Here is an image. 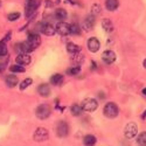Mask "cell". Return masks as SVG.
<instances>
[{
	"label": "cell",
	"mask_w": 146,
	"mask_h": 146,
	"mask_svg": "<svg viewBox=\"0 0 146 146\" xmlns=\"http://www.w3.org/2000/svg\"><path fill=\"white\" fill-rule=\"evenodd\" d=\"M91 12H92V15H97L101 13V5L100 4H94L91 7Z\"/></svg>",
	"instance_id": "cell-32"
},
{
	"label": "cell",
	"mask_w": 146,
	"mask_h": 146,
	"mask_svg": "<svg viewBox=\"0 0 146 146\" xmlns=\"http://www.w3.org/2000/svg\"><path fill=\"white\" fill-rule=\"evenodd\" d=\"M7 18H8L9 21H15L17 19L20 18V13H18V12H14V13H9Z\"/></svg>",
	"instance_id": "cell-33"
},
{
	"label": "cell",
	"mask_w": 146,
	"mask_h": 146,
	"mask_svg": "<svg viewBox=\"0 0 146 146\" xmlns=\"http://www.w3.org/2000/svg\"><path fill=\"white\" fill-rule=\"evenodd\" d=\"M94 25H95V17L94 15H89V17H87L86 19H84V21L82 23V28L86 32H90L92 29Z\"/></svg>",
	"instance_id": "cell-12"
},
{
	"label": "cell",
	"mask_w": 146,
	"mask_h": 146,
	"mask_svg": "<svg viewBox=\"0 0 146 146\" xmlns=\"http://www.w3.org/2000/svg\"><path fill=\"white\" fill-rule=\"evenodd\" d=\"M67 50H68L70 54H75V53L81 52V48H80L77 44H75V43L69 42V43L67 44Z\"/></svg>",
	"instance_id": "cell-23"
},
{
	"label": "cell",
	"mask_w": 146,
	"mask_h": 146,
	"mask_svg": "<svg viewBox=\"0 0 146 146\" xmlns=\"http://www.w3.org/2000/svg\"><path fill=\"white\" fill-rule=\"evenodd\" d=\"M56 133H57V136L61 137V138H64L68 136V133H69V126L68 124L66 123V121H60V123L57 124L56 126Z\"/></svg>",
	"instance_id": "cell-8"
},
{
	"label": "cell",
	"mask_w": 146,
	"mask_h": 146,
	"mask_svg": "<svg viewBox=\"0 0 146 146\" xmlns=\"http://www.w3.org/2000/svg\"><path fill=\"white\" fill-rule=\"evenodd\" d=\"M35 113H36V117H38L39 119H46V118H48L50 116L52 109L48 104H41V105L38 106Z\"/></svg>",
	"instance_id": "cell-3"
},
{
	"label": "cell",
	"mask_w": 146,
	"mask_h": 146,
	"mask_svg": "<svg viewBox=\"0 0 146 146\" xmlns=\"http://www.w3.org/2000/svg\"><path fill=\"white\" fill-rule=\"evenodd\" d=\"M103 112L108 118H115L118 116L119 110H118V106L115 103H108L103 109Z\"/></svg>",
	"instance_id": "cell-4"
},
{
	"label": "cell",
	"mask_w": 146,
	"mask_h": 146,
	"mask_svg": "<svg viewBox=\"0 0 146 146\" xmlns=\"http://www.w3.org/2000/svg\"><path fill=\"white\" fill-rule=\"evenodd\" d=\"M9 70L12 72H25V68L22 66H19V64H15V66H12L9 68Z\"/></svg>",
	"instance_id": "cell-31"
},
{
	"label": "cell",
	"mask_w": 146,
	"mask_h": 146,
	"mask_svg": "<svg viewBox=\"0 0 146 146\" xmlns=\"http://www.w3.org/2000/svg\"><path fill=\"white\" fill-rule=\"evenodd\" d=\"M70 34H72V35H80L81 34V29H80L78 25L74 23V25L70 26Z\"/></svg>",
	"instance_id": "cell-30"
},
{
	"label": "cell",
	"mask_w": 146,
	"mask_h": 146,
	"mask_svg": "<svg viewBox=\"0 0 146 146\" xmlns=\"http://www.w3.org/2000/svg\"><path fill=\"white\" fill-rule=\"evenodd\" d=\"M100 47H101V43H100V41L97 40L96 38H90V39L88 40V49H89L91 53L98 52Z\"/></svg>",
	"instance_id": "cell-13"
},
{
	"label": "cell",
	"mask_w": 146,
	"mask_h": 146,
	"mask_svg": "<svg viewBox=\"0 0 146 146\" xmlns=\"http://www.w3.org/2000/svg\"><path fill=\"white\" fill-rule=\"evenodd\" d=\"M145 118H146V112H145V113L143 115V119H145Z\"/></svg>",
	"instance_id": "cell-36"
},
{
	"label": "cell",
	"mask_w": 146,
	"mask_h": 146,
	"mask_svg": "<svg viewBox=\"0 0 146 146\" xmlns=\"http://www.w3.org/2000/svg\"><path fill=\"white\" fill-rule=\"evenodd\" d=\"M62 82H63V76L61 74H55L54 76L50 77V83L54 84V86H60Z\"/></svg>",
	"instance_id": "cell-22"
},
{
	"label": "cell",
	"mask_w": 146,
	"mask_h": 146,
	"mask_svg": "<svg viewBox=\"0 0 146 146\" xmlns=\"http://www.w3.org/2000/svg\"><path fill=\"white\" fill-rule=\"evenodd\" d=\"M41 32H42L44 35H47V36H53V35L56 33L55 27H54L53 25H50V23H44V25H42Z\"/></svg>",
	"instance_id": "cell-14"
},
{
	"label": "cell",
	"mask_w": 146,
	"mask_h": 146,
	"mask_svg": "<svg viewBox=\"0 0 146 146\" xmlns=\"http://www.w3.org/2000/svg\"><path fill=\"white\" fill-rule=\"evenodd\" d=\"M0 6H1V3H0Z\"/></svg>",
	"instance_id": "cell-37"
},
{
	"label": "cell",
	"mask_w": 146,
	"mask_h": 146,
	"mask_svg": "<svg viewBox=\"0 0 146 146\" xmlns=\"http://www.w3.org/2000/svg\"><path fill=\"white\" fill-rule=\"evenodd\" d=\"M55 18H56L57 20H60V21H63V20L67 18V12H66V9H63V8H57V9L55 11Z\"/></svg>",
	"instance_id": "cell-20"
},
{
	"label": "cell",
	"mask_w": 146,
	"mask_h": 146,
	"mask_svg": "<svg viewBox=\"0 0 146 146\" xmlns=\"http://www.w3.org/2000/svg\"><path fill=\"white\" fill-rule=\"evenodd\" d=\"M32 83H33V80H32V78H26V80H23V81L20 83V89H21V90H25L27 87L31 86Z\"/></svg>",
	"instance_id": "cell-28"
},
{
	"label": "cell",
	"mask_w": 146,
	"mask_h": 146,
	"mask_svg": "<svg viewBox=\"0 0 146 146\" xmlns=\"http://www.w3.org/2000/svg\"><path fill=\"white\" fill-rule=\"evenodd\" d=\"M8 61H9V55H5V56L0 55V71H3L7 67Z\"/></svg>",
	"instance_id": "cell-24"
},
{
	"label": "cell",
	"mask_w": 146,
	"mask_h": 146,
	"mask_svg": "<svg viewBox=\"0 0 146 146\" xmlns=\"http://www.w3.org/2000/svg\"><path fill=\"white\" fill-rule=\"evenodd\" d=\"M119 3H118V0H106L105 1V7L108 11H115L117 9Z\"/></svg>",
	"instance_id": "cell-19"
},
{
	"label": "cell",
	"mask_w": 146,
	"mask_h": 146,
	"mask_svg": "<svg viewBox=\"0 0 146 146\" xmlns=\"http://www.w3.org/2000/svg\"><path fill=\"white\" fill-rule=\"evenodd\" d=\"M143 64H144V68H145V69H146V58H145V60H144V63H143Z\"/></svg>",
	"instance_id": "cell-35"
},
{
	"label": "cell",
	"mask_w": 146,
	"mask_h": 146,
	"mask_svg": "<svg viewBox=\"0 0 146 146\" xmlns=\"http://www.w3.org/2000/svg\"><path fill=\"white\" fill-rule=\"evenodd\" d=\"M102 60L105 64H111L116 61V54L112 50H105L102 55Z\"/></svg>",
	"instance_id": "cell-10"
},
{
	"label": "cell",
	"mask_w": 146,
	"mask_h": 146,
	"mask_svg": "<svg viewBox=\"0 0 146 146\" xmlns=\"http://www.w3.org/2000/svg\"><path fill=\"white\" fill-rule=\"evenodd\" d=\"M31 61H32V58H31V56L28 54H19L17 56V58H15L17 64L22 66V67L23 66H28L31 63Z\"/></svg>",
	"instance_id": "cell-11"
},
{
	"label": "cell",
	"mask_w": 146,
	"mask_h": 146,
	"mask_svg": "<svg viewBox=\"0 0 146 146\" xmlns=\"http://www.w3.org/2000/svg\"><path fill=\"white\" fill-rule=\"evenodd\" d=\"M96 137H94V136H91V135H88V136H86L83 138V144L86 145V146H94L95 144H96Z\"/></svg>",
	"instance_id": "cell-21"
},
{
	"label": "cell",
	"mask_w": 146,
	"mask_h": 146,
	"mask_svg": "<svg viewBox=\"0 0 146 146\" xmlns=\"http://www.w3.org/2000/svg\"><path fill=\"white\" fill-rule=\"evenodd\" d=\"M137 143L140 146H146V132H141L137 138Z\"/></svg>",
	"instance_id": "cell-26"
},
{
	"label": "cell",
	"mask_w": 146,
	"mask_h": 146,
	"mask_svg": "<svg viewBox=\"0 0 146 146\" xmlns=\"http://www.w3.org/2000/svg\"><path fill=\"white\" fill-rule=\"evenodd\" d=\"M141 92H143V95H144V96H146V88H145V89H143V91H141Z\"/></svg>",
	"instance_id": "cell-34"
},
{
	"label": "cell",
	"mask_w": 146,
	"mask_h": 146,
	"mask_svg": "<svg viewBox=\"0 0 146 146\" xmlns=\"http://www.w3.org/2000/svg\"><path fill=\"white\" fill-rule=\"evenodd\" d=\"M102 27H103V29L106 33H111L113 31V25H112V22L109 20V19H104L102 21Z\"/></svg>",
	"instance_id": "cell-18"
},
{
	"label": "cell",
	"mask_w": 146,
	"mask_h": 146,
	"mask_svg": "<svg viewBox=\"0 0 146 146\" xmlns=\"http://www.w3.org/2000/svg\"><path fill=\"white\" fill-rule=\"evenodd\" d=\"M80 71H81V68H80V66H74V67H71V68H69L68 70H67V72H68V75H77V74H80Z\"/></svg>",
	"instance_id": "cell-27"
},
{
	"label": "cell",
	"mask_w": 146,
	"mask_h": 146,
	"mask_svg": "<svg viewBox=\"0 0 146 146\" xmlns=\"http://www.w3.org/2000/svg\"><path fill=\"white\" fill-rule=\"evenodd\" d=\"M55 31H56V33H58L60 35L66 36V35L70 34V25H68L67 22L60 21L57 25H56V27H55Z\"/></svg>",
	"instance_id": "cell-7"
},
{
	"label": "cell",
	"mask_w": 146,
	"mask_h": 146,
	"mask_svg": "<svg viewBox=\"0 0 146 146\" xmlns=\"http://www.w3.org/2000/svg\"><path fill=\"white\" fill-rule=\"evenodd\" d=\"M71 113L74 115V116H80L81 113H82V111H83V109H82V106L81 105H78V104H74V105H71Z\"/></svg>",
	"instance_id": "cell-25"
},
{
	"label": "cell",
	"mask_w": 146,
	"mask_h": 146,
	"mask_svg": "<svg viewBox=\"0 0 146 146\" xmlns=\"http://www.w3.org/2000/svg\"><path fill=\"white\" fill-rule=\"evenodd\" d=\"M0 55L1 56H5V55H8L7 54V46H6V42L5 41H0Z\"/></svg>",
	"instance_id": "cell-29"
},
{
	"label": "cell",
	"mask_w": 146,
	"mask_h": 146,
	"mask_svg": "<svg viewBox=\"0 0 146 146\" xmlns=\"http://www.w3.org/2000/svg\"><path fill=\"white\" fill-rule=\"evenodd\" d=\"M41 43V38L39 36V34H35V33H31L28 35V39L26 41V44L28 47V49L29 52H33L35 50L36 48H38Z\"/></svg>",
	"instance_id": "cell-1"
},
{
	"label": "cell",
	"mask_w": 146,
	"mask_h": 146,
	"mask_svg": "<svg viewBox=\"0 0 146 146\" xmlns=\"http://www.w3.org/2000/svg\"><path fill=\"white\" fill-rule=\"evenodd\" d=\"M82 109L84 111H88V112H92L95 111L97 108H98V102L94 98H86L82 102Z\"/></svg>",
	"instance_id": "cell-5"
},
{
	"label": "cell",
	"mask_w": 146,
	"mask_h": 146,
	"mask_svg": "<svg viewBox=\"0 0 146 146\" xmlns=\"http://www.w3.org/2000/svg\"><path fill=\"white\" fill-rule=\"evenodd\" d=\"M5 82H6V86L7 87L13 88V87H15L17 84L19 83V80H18V77L15 75H8L6 77V80H5Z\"/></svg>",
	"instance_id": "cell-16"
},
{
	"label": "cell",
	"mask_w": 146,
	"mask_h": 146,
	"mask_svg": "<svg viewBox=\"0 0 146 146\" xmlns=\"http://www.w3.org/2000/svg\"><path fill=\"white\" fill-rule=\"evenodd\" d=\"M38 92L42 97H48L50 95V88L48 84H41V86H39V88H38Z\"/></svg>",
	"instance_id": "cell-17"
},
{
	"label": "cell",
	"mask_w": 146,
	"mask_h": 146,
	"mask_svg": "<svg viewBox=\"0 0 146 146\" xmlns=\"http://www.w3.org/2000/svg\"><path fill=\"white\" fill-rule=\"evenodd\" d=\"M48 139V131L44 127H38L34 132V140L35 141H44Z\"/></svg>",
	"instance_id": "cell-9"
},
{
	"label": "cell",
	"mask_w": 146,
	"mask_h": 146,
	"mask_svg": "<svg viewBox=\"0 0 146 146\" xmlns=\"http://www.w3.org/2000/svg\"><path fill=\"white\" fill-rule=\"evenodd\" d=\"M83 60H84V55H83L81 52L72 54L71 57H70L71 63H74V64H81V63L83 62Z\"/></svg>",
	"instance_id": "cell-15"
},
{
	"label": "cell",
	"mask_w": 146,
	"mask_h": 146,
	"mask_svg": "<svg viewBox=\"0 0 146 146\" xmlns=\"http://www.w3.org/2000/svg\"><path fill=\"white\" fill-rule=\"evenodd\" d=\"M124 133H125V136L126 138L131 139L133 137H136L137 136V133H138V126L136 123H129L126 126H125V130H124Z\"/></svg>",
	"instance_id": "cell-6"
},
{
	"label": "cell",
	"mask_w": 146,
	"mask_h": 146,
	"mask_svg": "<svg viewBox=\"0 0 146 146\" xmlns=\"http://www.w3.org/2000/svg\"><path fill=\"white\" fill-rule=\"evenodd\" d=\"M40 5V0H27L26 8H25V15L26 18H31L38 9Z\"/></svg>",
	"instance_id": "cell-2"
}]
</instances>
